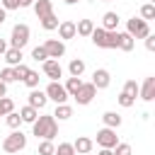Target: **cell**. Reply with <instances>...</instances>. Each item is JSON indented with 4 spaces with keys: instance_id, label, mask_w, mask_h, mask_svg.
<instances>
[{
    "instance_id": "6da1fadb",
    "label": "cell",
    "mask_w": 155,
    "mask_h": 155,
    "mask_svg": "<svg viewBox=\"0 0 155 155\" xmlns=\"http://www.w3.org/2000/svg\"><path fill=\"white\" fill-rule=\"evenodd\" d=\"M31 131L36 138H46V140H53L58 136V124H56V116L53 114H44V116H36V121L31 124Z\"/></svg>"
},
{
    "instance_id": "7a4b0ae2",
    "label": "cell",
    "mask_w": 155,
    "mask_h": 155,
    "mask_svg": "<svg viewBox=\"0 0 155 155\" xmlns=\"http://www.w3.org/2000/svg\"><path fill=\"white\" fill-rule=\"evenodd\" d=\"M90 39L97 48H119V31H107L102 27H94Z\"/></svg>"
},
{
    "instance_id": "3957f363",
    "label": "cell",
    "mask_w": 155,
    "mask_h": 155,
    "mask_svg": "<svg viewBox=\"0 0 155 155\" xmlns=\"http://www.w3.org/2000/svg\"><path fill=\"white\" fill-rule=\"evenodd\" d=\"M24 148H27V136L22 131H17V128L10 136H5V140H2V150L5 153H19Z\"/></svg>"
},
{
    "instance_id": "277c9868",
    "label": "cell",
    "mask_w": 155,
    "mask_h": 155,
    "mask_svg": "<svg viewBox=\"0 0 155 155\" xmlns=\"http://www.w3.org/2000/svg\"><path fill=\"white\" fill-rule=\"evenodd\" d=\"M29 41V27L24 22H17L12 27V34H10V46L12 48H24Z\"/></svg>"
},
{
    "instance_id": "5b68a950",
    "label": "cell",
    "mask_w": 155,
    "mask_h": 155,
    "mask_svg": "<svg viewBox=\"0 0 155 155\" xmlns=\"http://www.w3.org/2000/svg\"><path fill=\"white\" fill-rule=\"evenodd\" d=\"M126 31H128L133 39H145V36L150 34V27H148L145 19H140V17H131V19L126 22Z\"/></svg>"
},
{
    "instance_id": "8992f818",
    "label": "cell",
    "mask_w": 155,
    "mask_h": 155,
    "mask_svg": "<svg viewBox=\"0 0 155 155\" xmlns=\"http://www.w3.org/2000/svg\"><path fill=\"white\" fill-rule=\"evenodd\" d=\"M46 97H48V99H53L56 104H63V102L68 99V92H65V87H63L58 80H51V82H48V87H46Z\"/></svg>"
},
{
    "instance_id": "52a82bcc",
    "label": "cell",
    "mask_w": 155,
    "mask_h": 155,
    "mask_svg": "<svg viewBox=\"0 0 155 155\" xmlns=\"http://www.w3.org/2000/svg\"><path fill=\"white\" fill-rule=\"evenodd\" d=\"M94 94H97L94 85H92V82H82V85H80V90L73 94V99H75L78 104H90V102L94 99Z\"/></svg>"
},
{
    "instance_id": "ba28073f",
    "label": "cell",
    "mask_w": 155,
    "mask_h": 155,
    "mask_svg": "<svg viewBox=\"0 0 155 155\" xmlns=\"http://www.w3.org/2000/svg\"><path fill=\"white\" fill-rule=\"evenodd\" d=\"M119 143V138H116V128H102V131H97V145L99 148H114Z\"/></svg>"
},
{
    "instance_id": "9c48e42d",
    "label": "cell",
    "mask_w": 155,
    "mask_h": 155,
    "mask_svg": "<svg viewBox=\"0 0 155 155\" xmlns=\"http://www.w3.org/2000/svg\"><path fill=\"white\" fill-rule=\"evenodd\" d=\"M44 48H46V53H48V58H63L65 56V44L61 41V39H46L44 41Z\"/></svg>"
},
{
    "instance_id": "30bf717a",
    "label": "cell",
    "mask_w": 155,
    "mask_h": 155,
    "mask_svg": "<svg viewBox=\"0 0 155 155\" xmlns=\"http://www.w3.org/2000/svg\"><path fill=\"white\" fill-rule=\"evenodd\" d=\"M44 73H46V78H51V80H61V78H63V68H61V63H58L56 58H46V61H44Z\"/></svg>"
},
{
    "instance_id": "8fae6325",
    "label": "cell",
    "mask_w": 155,
    "mask_h": 155,
    "mask_svg": "<svg viewBox=\"0 0 155 155\" xmlns=\"http://www.w3.org/2000/svg\"><path fill=\"white\" fill-rule=\"evenodd\" d=\"M109 82H111V75H109V70H104V68H97V70L92 73V85H94V90H107V87H109Z\"/></svg>"
},
{
    "instance_id": "7c38bea8",
    "label": "cell",
    "mask_w": 155,
    "mask_h": 155,
    "mask_svg": "<svg viewBox=\"0 0 155 155\" xmlns=\"http://www.w3.org/2000/svg\"><path fill=\"white\" fill-rule=\"evenodd\" d=\"M138 92H140V97H143L145 102H153V99H155V78H153V75L145 78V82H143V87H138Z\"/></svg>"
},
{
    "instance_id": "4fadbf2b",
    "label": "cell",
    "mask_w": 155,
    "mask_h": 155,
    "mask_svg": "<svg viewBox=\"0 0 155 155\" xmlns=\"http://www.w3.org/2000/svg\"><path fill=\"white\" fill-rule=\"evenodd\" d=\"M46 102H48V97H46V92H41V90H31L29 92V107H34V109H44L46 107Z\"/></svg>"
},
{
    "instance_id": "5bb4252c",
    "label": "cell",
    "mask_w": 155,
    "mask_h": 155,
    "mask_svg": "<svg viewBox=\"0 0 155 155\" xmlns=\"http://www.w3.org/2000/svg\"><path fill=\"white\" fill-rule=\"evenodd\" d=\"M58 36H61V41H65V39H73L75 36V22H70V19H65V22H58Z\"/></svg>"
},
{
    "instance_id": "9a60e30c",
    "label": "cell",
    "mask_w": 155,
    "mask_h": 155,
    "mask_svg": "<svg viewBox=\"0 0 155 155\" xmlns=\"http://www.w3.org/2000/svg\"><path fill=\"white\" fill-rule=\"evenodd\" d=\"M31 7H34V12H36V17H39V19L53 12V2H51V0H34V5H31Z\"/></svg>"
},
{
    "instance_id": "2e32d148",
    "label": "cell",
    "mask_w": 155,
    "mask_h": 155,
    "mask_svg": "<svg viewBox=\"0 0 155 155\" xmlns=\"http://www.w3.org/2000/svg\"><path fill=\"white\" fill-rule=\"evenodd\" d=\"M116 27H119V15H116V12H104V17H102V29L116 31Z\"/></svg>"
},
{
    "instance_id": "e0dca14e",
    "label": "cell",
    "mask_w": 155,
    "mask_h": 155,
    "mask_svg": "<svg viewBox=\"0 0 155 155\" xmlns=\"http://www.w3.org/2000/svg\"><path fill=\"white\" fill-rule=\"evenodd\" d=\"M92 140L87 138V136H80L75 143H73V148H75V153H80V155H87V153H92Z\"/></svg>"
},
{
    "instance_id": "ac0fdd59",
    "label": "cell",
    "mask_w": 155,
    "mask_h": 155,
    "mask_svg": "<svg viewBox=\"0 0 155 155\" xmlns=\"http://www.w3.org/2000/svg\"><path fill=\"white\" fill-rule=\"evenodd\" d=\"M133 46H136V39L128 31H119V48L121 51H133Z\"/></svg>"
},
{
    "instance_id": "d6986e66",
    "label": "cell",
    "mask_w": 155,
    "mask_h": 155,
    "mask_svg": "<svg viewBox=\"0 0 155 155\" xmlns=\"http://www.w3.org/2000/svg\"><path fill=\"white\" fill-rule=\"evenodd\" d=\"M2 56H5L7 65H19V63H22V48H12V46H10Z\"/></svg>"
},
{
    "instance_id": "ffe728a7",
    "label": "cell",
    "mask_w": 155,
    "mask_h": 155,
    "mask_svg": "<svg viewBox=\"0 0 155 155\" xmlns=\"http://www.w3.org/2000/svg\"><path fill=\"white\" fill-rule=\"evenodd\" d=\"M102 121H104L107 128H119V126H121V116H119L116 111H104V114H102Z\"/></svg>"
},
{
    "instance_id": "44dd1931",
    "label": "cell",
    "mask_w": 155,
    "mask_h": 155,
    "mask_svg": "<svg viewBox=\"0 0 155 155\" xmlns=\"http://www.w3.org/2000/svg\"><path fill=\"white\" fill-rule=\"evenodd\" d=\"M92 29H94V22H92V19H80V22L75 24V34H80V36H90Z\"/></svg>"
},
{
    "instance_id": "7402d4cb",
    "label": "cell",
    "mask_w": 155,
    "mask_h": 155,
    "mask_svg": "<svg viewBox=\"0 0 155 155\" xmlns=\"http://www.w3.org/2000/svg\"><path fill=\"white\" fill-rule=\"evenodd\" d=\"M68 73H70L73 78H80V75L85 73V61H82V58H73V61L68 63Z\"/></svg>"
},
{
    "instance_id": "603a6c76",
    "label": "cell",
    "mask_w": 155,
    "mask_h": 155,
    "mask_svg": "<svg viewBox=\"0 0 155 155\" xmlns=\"http://www.w3.org/2000/svg\"><path fill=\"white\" fill-rule=\"evenodd\" d=\"M53 116H58V121H65V119H70V116H73V107H68L65 102H63V104H56Z\"/></svg>"
},
{
    "instance_id": "cb8c5ba5",
    "label": "cell",
    "mask_w": 155,
    "mask_h": 155,
    "mask_svg": "<svg viewBox=\"0 0 155 155\" xmlns=\"http://www.w3.org/2000/svg\"><path fill=\"white\" fill-rule=\"evenodd\" d=\"M19 116H22V121L34 124V121H36V116H39V111H36L34 107H29V104H27V107H22V109H19Z\"/></svg>"
},
{
    "instance_id": "d4e9b609",
    "label": "cell",
    "mask_w": 155,
    "mask_h": 155,
    "mask_svg": "<svg viewBox=\"0 0 155 155\" xmlns=\"http://www.w3.org/2000/svg\"><path fill=\"white\" fill-rule=\"evenodd\" d=\"M80 85H82V80H80V78H73V75H70V78L65 80V85H63V87H65L68 97H73V94H75V92L80 90Z\"/></svg>"
},
{
    "instance_id": "484cf974",
    "label": "cell",
    "mask_w": 155,
    "mask_h": 155,
    "mask_svg": "<svg viewBox=\"0 0 155 155\" xmlns=\"http://www.w3.org/2000/svg\"><path fill=\"white\" fill-rule=\"evenodd\" d=\"M41 27L46 29V31H53L56 27H58V17L51 12V15H46V17H41Z\"/></svg>"
},
{
    "instance_id": "4316f807",
    "label": "cell",
    "mask_w": 155,
    "mask_h": 155,
    "mask_svg": "<svg viewBox=\"0 0 155 155\" xmlns=\"http://www.w3.org/2000/svg\"><path fill=\"white\" fill-rule=\"evenodd\" d=\"M140 19H155V5L153 2H145L143 7H140Z\"/></svg>"
},
{
    "instance_id": "83f0119b",
    "label": "cell",
    "mask_w": 155,
    "mask_h": 155,
    "mask_svg": "<svg viewBox=\"0 0 155 155\" xmlns=\"http://www.w3.org/2000/svg\"><path fill=\"white\" fill-rule=\"evenodd\" d=\"M5 121H7V126H10V128H19L22 116H19V111H10V114H5Z\"/></svg>"
},
{
    "instance_id": "f1b7e54d",
    "label": "cell",
    "mask_w": 155,
    "mask_h": 155,
    "mask_svg": "<svg viewBox=\"0 0 155 155\" xmlns=\"http://www.w3.org/2000/svg\"><path fill=\"white\" fill-rule=\"evenodd\" d=\"M53 150H56L53 140H46V138H41V143H39V155H53Z\"/></svg>"
},
{
    "instance_id": "f546056e",
    "label": "cell",
    "mask_w": 155,
    "mask_h": 155,
    "mask_svg": "<svg viewBox=\"0 0 155 155\" xmlns=\"http://www.w3.org/2000/svg\"><path fill=\"white\" fill-rule=\"evenodd\" d=\"M10 111H15V102L10 97H0V116H5Z\"/></svg>"
},
{
    "instance_id": "4dcf8cb0",
    "label": "cell",
    "mask_w": 155,
    "mask_h": 155,
    "mask_svg": "<svg viewBox=\"0 0 155 155\" xmlns=\"http://www.w3.org/2000/svg\"><path fill=\"white\" fill-rule=\"evenodd\" d=\"M39 80H41V78H39V73H34V70H29V73H27V78H24L22 82H24L27 87H31V90H34V87H39Z\"/></svg>"
},
{
    "instance_id": "1f68e13d",
    "label": "cell",
    "mask_w": 155,
    "mask_h": 155,
    "mask_svg": "<svg viewBox=\"0 0 155 155\" xmlns=\"http://www.w3.org/2000/svg\"><path fill=\"white\" fill-rule=\"evenodd\" d=\"M53 155H75V148H73V143H58Z\"/></svg>"
},
{
    "instance_id": "d6a6232c",
    "label": "cell",
    "mask_w": 155,
    "mask_h": 155,
    "mask_svg": "<svg viewBox=\"0 0 155 155\" xmlns=\"http://www.w3.org/2000/svg\"><path fill=\"white\" fill-rule=\"evenodd\" d=\"M12 73H15V80H24L27 73H29V68L24 63H19V65H12Z\"/></svg>"
},
{
    "instance_id": "836d02e7",
    "label": "cell",
    "mask_w": 155,
    "mask_h": 155,
    "mask_svg": "<svg viewBox=\"0 0 155 155\" xmlns=\"http://www.w3.org/2000/svg\"><path fill=\"white\" fill-rule=\"evenodd\" d=\"M0 80H2L5 85L15 82V73H12V65H7V68H2V70H0Z\"/></svg>"
},
{
    "instance_id": "e575fe53",
    "label": "cell",
    "mask_w": 155,
    "mask_h": 155,
    "mask_svg": "<svg viewBox=\"0 0 155 155\" xmlns=\"http://www.w3.org/2000/svg\"><path fill=\"white\" fill-rule=\"evenodd\" d=\"M116 99H119V104H121L124 109H128V107H133V104H136V97H131V94H126V92H121Z\"/></svg>"
},
{
    "instance_id": "d590c367",
    "label": "cell",
    "mask_w": 155,
    "mask_h": 155,
    "mask_svg": "<svg viewBox=\"0 0 155 155\" xmlns=\"http://www.w3.org/2000/svg\"><path fill=\"white\" fill-rule=\"evenodd\" d=\"M31 58H34V61H36V63H39V61H41V63H44V61H46V58H48V53H46V48H44V46H36V48H34V51H31Z\"/></svg>"
},
{
    "instance_id": "8d00e7d4",
    "label": "cell",
    "mask_w": 155,
    "mask_h": 155,
    "mask_svg": "<svg viewBox=\"0 0 155 155\" xmlns=\"http://www.w3.org/2000/svg\"><path fill=\"white\" fill-rule=\"evenodd\" d=\"M124 92H126V94H131V97H136V94H138V82H136V80H126Z\"/></svg>"
},
{
    "instance_id": "74e56055",
    "label": "cell",
    "mask_w": 155,
    "mask_h": 155,
    "mask_svg": "<svg viewBox=\"0 0 155 155\" xmlns=\"http://www.w3.org/2000/svg\"><path fill=\"white\" fill-rule=\"evenodd\" d=\"M111 150H114V155H131V145L128 143H116Z\"/></svg>"
},
{
    "instance_id": "f35d334b",
    "label": "cell",
    "mask_w": 155,
    "mask_h": 155,
    "mask_svg": "<svg viewBox=\"0 0 155 155\" xmlns=\"http://www.w3.org/2000/svg\"><path fill=\"white\" fill-rule=\"evenodd\" d=\"M0 7H5V10H17V7H19V0H0Z\"/></svg>"
},
{
    "instance_id": "ab89813d",
    "label": "cell",
    "mask_w": 155,
    "mask_h": 155,
    "mask_svg": "<svg viewBox=\"0 0 155 155\" xmlns=\"http://www.w3.org/2000/svg\"><path fill=\"white\" fill-rule=\"evenodd\" d=\"M145 48H148V51H155V36H153V34L145 36Z\"/></svg>"
},
{
    "instance_id": "60d3db41",
    "label": "cell",
    "mask_w": 155,
    "mask_h": 155,
    "mask_svg": "<svg viewBox=\"0 0 155 155\" xmlns=\"http://www.w3.org/2000/svg\"><path fill=\"white\" fill-rule=\"evenodd\" d=\"M97 155H114V150H111V148H99Z\"/></svg>"
},
{
    "instance_id": "b9f144b4",
    "label": "cell",
    "mask_w": 155,
    "mask_h": 155,
    "mask_svg": "<svg viewBox=\"0 0 155 155\" xmlns=\"http://www.w3.org/2000/svg\"><path fill=\"white\" fill-rule=\"evenodd\" d=\"M5 51H7V41H5V39H0V56H2Z\"/></svg>"
},
{
    "instance_id": "7bdbcfd3",
    "label": "cell",
    "mask_w": 155,
    "mask_h": 155,
    "mask_svg": "<svg viewBox=\"0 0 155 155\" xmlns=\"http://www.w3.org/2000/svg\"><path fill=\"white\" fill-rule=\"evenodd\" d=\"M5 19H7V10H5V7H0V24H2Z\"/></svg>"
},
{
    "instance_id": "ee69618b",
    "label": "cell",
    "mask_w": 155,
    "mask_h": 155,
    "mask_svg": "<svg viewBox=\"0 0 155 155\" xmlns=\"http://www.w3.org/2000/svg\"><path fill=\"white\" fill-rule=\"evenodd\" d=\"M5 92H7V85L0 80V97H5Z\"/></svg>"
},
{
    "instance_id": "f6af8a7d",
    "label": "cell",
    "mask_w": 155,
    "mask_h": 155,
    "mask_svg": "<svg viewBox=\"0 0 155 155\" xmlns=\"http://www.w3.org/2000/svg\"><path fill=\"white\" fill-rule=\"evenodd\" d=\"M29 5H34V0H19V7H29Z\"/></svg>"
},
{
    "instance_id": "bcb514c9",
    "label": "cell",
    "mask_w": 155,
    "mask_h": 155,
    "mask_svg": "<svg viewBox=\"0 0 155 155\" xmlns=\"http://www.w3.org/2000/svg\"><path fill=\"white\" fill-rule=\"evenodd\" d=\"M65 5H75V2H80V0H63Z\"/></svg>"
},
{
    "instance_id": "7dc6e473",
    "label": "cell",
    "mask_w": 155,
    "mask_h": 155,
    "mask_svg": "<svg viewBox=\"0 0 155 155\" xmlns=\"http://www.w3.org/2000/svg\"><path fill=\"white\" fill-rule=\"evenodd\" d=\"M102 2H111V0H102Z\"/></svg>"
},
{
    "instance_id": "c3c4849f",
    "label": "cell",
    "mask_w": 155,
    "mask_h": 155,
    "mask_svg": "<svg viewBox=\"0 0 155 155\" xmlns=\"http://www.w3.org/2000/svg\"><path fill=\"white\" fill-rule=\"evenodd\" d=\"M87 155H90V153H87Z\"/></svg>"
}]
</instances>
